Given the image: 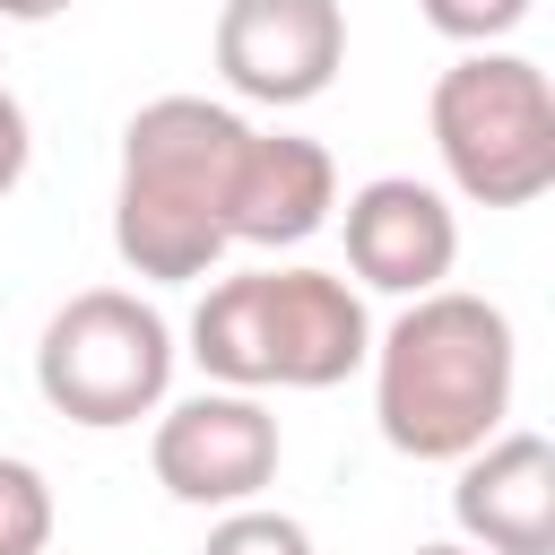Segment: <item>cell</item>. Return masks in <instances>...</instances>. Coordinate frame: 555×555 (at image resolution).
<instances>
[{"label": "cell", "instance_id": "1", "mask_svg": "<svg viewBox=\"0 0 555 555\" xmlns=\"http://www.w3.org/2000/svg\"><path fill=\"white\" fill-rule=\"evenodd\" d=\"M364 364H373V425H382V442L399 460H451L460 468L477 442L503 434L520 347H512L503 304L434 286L373 338Z\"/></svg>", "mask_w": 555, "mask_h": 555}, {"label": "cell", "instance_id": "2", "mask_svg": "<svg viewBox=\"0 0 555 555\" xmlns=\"http://www.w3.org/2000/svg\"><path fill=\"white\" fill-rule=\"evenodd\" d=\"M251 121L208 95H156L121 130V182H113V251L121 269L182 286L208 278L225 251V191L243 165Z\"/></svg>", "mask_w": 555, "mask_h": 555}, {"label": "cell", "instance_id": "3", "mask_svg": "<svg viewBox=\"0 0 555 555\" xmlns=\"http://www.w3.org/2000/svg\"><path fill=\"white\" fill-rule=\"evenodd\" d=\"M364 356L373 321L338 269H243L191 312V364L217 390H330Z\"/></svg>", "mask_w": 555, "mask_h": 555}, {"label": "cell", "instance_id": "4", "mask_svg": "<svg viewBox=\"0 0 555 555\" xmlns=\"http://www.w3.org/2000/svg\"><path fill=\"white\" fill-rule=\"evenodd\" d=\"M434 156L460 199L529 208L555 191V87L529 52H460L425 95Z\"/></svg>", "mask_w": 555, "mask_h": 555}, {"label": "cell", "instance_id": "5", "mask_svg": "<svg viewBox=\"0 0 555 555\" xmlns=\"http://www.w3.org/2000/svg\"><path fill=\"white\" fill-rule=\"evenodd\" d=\"M35 390L52 416L87 425V434H113V425H139L165 408L173 390V330L147 295L130 286H87L69 295L43 338H35Z\"/></svg>", "mask_w": 555, "mask_h": 555}, {"label": "cell", "instance_id": "6", "mask_svg": "<svg viewBox=\"0 0 555 555\" xmlns=\"http://www.w3.org/2000/svg\"><path fill=\"white\" fill-rule=\"evenodd\" d=\"M278 416L260 408V390H199V399H173L147 434V468L173 503L191 512H234V503H260V486L278 477Z\"/></svg>", "mask_w": 555, "mask_h": 555}, {"label": "cell", "instance_id": "7", "mask_svg": "<svg viewBox=\"0 0 555 555\" xmlns=\"http://www.w3.org/2000/svg\"><path fill=\"white\" fill-rule=\"evenodd\" d=\"M347 69V9L338 0H225L217 9V78L243 104H312Z\"/></svg>", "mask_w": 555, "mask_h": 555}, {"label": "cell", "instance_id": "8", "mask_svg": "<svg viewBox=\"0 0 555 555\" xmlns=\"http://www.w3.org/2000/svg\"><path fill=\"white\" fill-rule=\"evenodd\" d=\"M347 269L373 286V295H434L460 260V217L434 182L416 173H373L364 191H347Z\"/></svg>", "mask_w": 555, "mask_h": 555}, {"label": "cell", "instance_id": "9", "mask_svg": "<svg viewBox=\"0 0 555 555\" xmlns=\"http://www.w3.org/2000/svg\"><path fill=\"white\" fill-rule=\"evenodd\" d=\"M460 546L477 555H555V442L546 434H494L460 460L451 486Z\"/></svg>", "mask_w": 555, "mask_h": 555}, {"label": "cell", "instance_id": "10", "mask_svg": "<svg viewBox=\"0 0 555 555\" xmlns=\"http://www.w3.org/2000/svg\"><path fill=\"white\" fill-rule=\"evenodd\" d=\"M338 208V165L321 139H295V130H251L243 139V165H234V191H225V243H251V251H286V243H312Z\"/></svg>", "mask_w": 555, "mask_h": 555}, {"label": "cell", "instance_id": "11", "mask_svg": "<svg viewBox=\"0 0 555 555\" xmlns=\"http://www.w3.org/2000/svg\"><path fill=\"white\" fill-rule=\"evenodd\" d=\"M52 546V486L35 460L0 451V555H43Z\"/></svg>", "mask_w": 555, "mask_h": 555}, {"label": "cell", "instance_id": "12", "mask_svg": "<svg viewBox=\"0 0 555 555\" xmlns=\"http://www.w3.org/2000/svg\"><path fill=\"white\" fill-rule=\"evenodd\" d=\"M199 555H312V529H304L295 512L234 503V512H217V529H208V546H199Z\"/></svg>", "mask_w": 555, "mask_h": 555}, {"label": "cell", "instance_id": "13", "mask_svg": "<svg viewBox=\"0 0 555 555\" xmlns=\"http://www.w3.org/2000/svg\"><path fill=\"white\" fill-rule=\"evenodd\" d=\"M416 9H425V26H434L442 43L494 52L503 35H520V26H529V9H538V0H416Z\"/></svg>", "mask_w": 555, "mask_h": 555}, {"label": "cell", "instance_id": "14", "mask_svg": "<svg viewBox=\"0 0 555 555\" xmlns=\"http://www.w3.org/2000/svg\"><path fill=\"white\" fill-rule=\"evenodd\" d=\"M26 156H35V130H26V104L0 87V199L26 182Z\"/></svg>", "mask_w": 555, "mask_h": 555}, {"label": "cell", "instance_id": "15", "mask_svg": "<svg viewBox=\"0 0 555 555\" xmlns=\"http://www.w3.org/2000/svg\"><path fill=\"white\" fill-rule=\"evenodd\" d=\"M61 9H69V0H0V17H9V26H52Z\"/></svg>", "mask_w": 555, "mask_h": 555}, {"label": "cell", "instance_id": "16", "mask_svg": "<svg viewBox=\"0 0 555 555\" xmlns=\"http://www.w3.org/2000/svg\"><path fill=\"white\" fill-rule=\"evenodd\" d=\"M416 555H477V546H451V538H442V546H416Z\"/></svg>", "mask_w": 555, "mask_h": 555}]
</instances>
